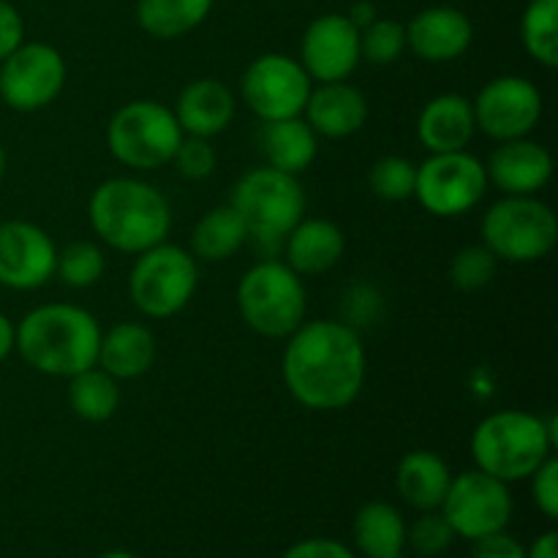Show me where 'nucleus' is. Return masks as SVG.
<instances>
[{
	"instance_id": "26",
	"label": "nucleus",
	"mask_w": 558,
	"mask_h": 558,
	"mask_svg": "<svg viewBox=\"0 0 558 558\" xmlns=\"http://www.w3.org/2000/svg\"><path fill=\"white\" fill-rule=\"evenodd\" d=\"M352 534L365 558H403L407 550V521L390 501H368L360 507Z\"/></svg>"
},
{
	"instance_id": "44",
	"label": "nucleus",
	"mask_w": 558,
	"mask_h": 558,
	"mask_svg": "<svg viewBox=\"0 0 558 558\" xmlns=\"http://www.w3.org/2000/svg\"><path fill=\"white\" fill-rule=\"evenodd\" d=\"M98 558H140V556H134L131 550H107V554H101Z\"/></svg>"
},
{
	"instance_id": "25",
	"label": "nucleus",
	"mask_w": 558,
	"mask_h": 558,
	"mask_svg": "<svg viewBox=\"0 0 558 558\" xmlns=\"http://www.w3.org/2000/svg\"><path fill=\"white\" fill-rule=\"evenodd\" d=\"M452 483V472L441 456L430 450H412L398 461L396 490L401 501L412 510L430 512L439 510L447 488Z\"/></svg>"
},
{
	"instance_id": "15",
	"label": "nucleus",
	"mask_w": 558,
	"mask_h": 558,
	"mask_svg": "<svg viewBox=\"0 0 558 558\" xmlns=\"http://www.w3.org/2000/svg\"><path fill=\"white\" fill-rule=\"evenodd\" d=\"M58 267V248L41 227L31 221L0 223V287L33 292L47 287Z\"/></svg>"
},
{
	"instance_id": "32",
	"label": "nucleus",
	"mask_w": 558,
	"mask_h": 558,
	"mask_svg": "<svg viewBox=\"0 0 558 558\" xmlns=\"http://www.w3.org/2000/svg\"><path fill=\"white\" fill-rule=\"evenodd\" d=\"M407 52V25L390 16H376L360 31V58L371 65H392Z\"/></svg>"
},
{
	"instance_id": "14",
	"label": "nucleus",
	"mask_w": 558,
	"mask_h": 558,
	"mask_svg": "<svg viewBox=\"0 0 558 558\" xmlns=\"http://www.w3.org/2000/svg\"><path fill=\"white\" fill-rule=\"evenodd\" d=\"M477 131L496 142L523 140L543 120V93L532 80L518 74L494 76L472 101Z\"/></svg>"
},
{
	"instance_id": "2",
	"label": "nucleus",
	"mask_w": 558,
	"mask_h": 558,
	"mask_svg": "<svg viewBox=\"0 0 558 558\" xmlns=\"http://www.w3.org/2000/svg\"><path fill=\"white\" fill-rule=\"evenodd\" d=\"M101 347V327L90 311L71 303H47L27 311L16 325L14 349L33 371L71 379L93 368Z\"/></svg>"
},
{
	"instance_id": "41",
	"label": "nucleus",
	"mask_w": 558,
	"mask_h": 558,
	"mask_svg": "<svg viewBox=\"0 0 558 558\" xmlns=\"http://www.w3.org/2000/svg\"><path fill=\"white\" fill-rule=\"evenodd\" d=\"M526 558H558V534L554 529L534 539L532 548H526Z\"/></svg>"
},
{
	"instance_id": "22",
	"label": "nucleus",
	"mask_w": 558,
	"mask_h": 558,
	"mask_svg": "<svg viewBox=\"0 0 558 558\" xmlns=\"http://www.w3.org/2000/svg\"><path fill=\"white\" fill-rule=\"evenodd\" d=\"M256 147L265 158V167L298 178L319 156V136L305 123L303 114L283 120H262L259 131H256Z\"/></svg>"
},
{
	"instance_id": "7",
	"label": "nucleus",
	"mask_w": 558,
	"mask_h": 558,
	"mask_svg": "<svg viewBox=\"0 0 558 558\" xmlns=\"http://www.w3.org/2000/svg\"><path fill=\"white\" fill-rule=\"evenodd\" d=\"M483 245L499 262L532 265L554 254L558 218L537 196H501L483 216Z\"/></svg>"
},
{
	"instance_id": "1",
	"label": "nucleus",
	"mask_w": 558,
	"mask_h": 558,
	"mask_svg": "<svg viewBox=\"0 0 558 558\" xmlns=\"http://www.w3.org/2000/svg\"><path fill=\"white\" fill-rule=\"evenodd\" d=\"M363 338L347 322H303L283 349L281 374L289 396L311 412H338L357 401L365 385Z\"/></svg>"
},
{
	"instance_id": "43",
	"label": "nucleus",
	"mask_w": 558,
	"mask_h": 558,
	"mask_svg": "<svg viewBox=\"0 0 558 558\" xmlns=\"http://www.w3.org/2000/svg\"><path fill=\"white\" fill-rule=\"evenodd\" d=\"M14 343H16V327L9 316L0 311V363L9 360V354L14 352Z\"/></svg>"
},
{
	"instance_id": "28",
	"label": "nucleus",
	"mask_w": 558,
	"mask_h": 558,
	"mask_svg": "<svg viewBox=\"0 0 558 558\" xmlns=\"http://www.w3.org/2000/svg\"><path fill=\"white\" fill-rule=\"evenodd\" d=\"M216 0H136V22L161 41L189 36L210 16Z\"/></svg>"
},
{
	"instance_id": "36",
	"label": "nucleus",
	"mask_w": 558,
	"mask_h": 558,
	"mask_svg": "<svg viewBox=\"0 0 558 558\" xmlns=\"http://www.w3.org/2000/svg\"><path fill=\"white\" fill-rule=\"evenodd\" d=\"M172 163L178 167V174L185 180H205L216 172V150H213L210 140L202 136H183L180 147L174 150Z\"/></svg>"
},
{
	"instance_id": "12",
	"label": "nucleus",
	"mask_w": 558,
	"mask_h": 558,
	"mask_svg": "<svg viewBox=\"0 0 558 558\" xmlns=\"http://www.w3.org/2000/svg\"><path fill=\"white\" fill-rule=\"evenodd\" d=\"M65 76V60L52 44L22 41L0 60V98L14 112H38L58 101Z\"/></svg>"
},
{
	"instance_id": "34",
	"label": "nucleus",
	"mask_w": 558,
	"mask_h": 558,
	"mask_svg": "<svg viewBox=\"0 0 558 558\" xmlns=\"http://www.w3.org/2000/svg\"><path fill=\"white\" fill-rule=\"evenodd\" d=\"M499 259L485 245H466L450 262V281L461 292H480L496 278Z\"/></svg>"
},
{
	"instance_id": "11",
	"label": "nucleus",
	"mask_w": 558,
	"mask_h": 558,
	"mask_svg": "<svg viewBox=\"0 0 558 558\" xmlns=\"http://www.w3.org/2000/svg\"><path fill=\"white\" fill-rule=\"evenodd\" d=\"M439 512L447 518L456 537L469 543L507 532L512 521L510 485L480 469L456 474Z\"/></svg>"
},
{
	"instance_id": "38",
	"label": "nucleus",
	"mask_w": 558,
	"mask_h": 558,
	"mask_svg": "<svg viewBox=\"0 0 558 558\" xmlns=\"http://www.w3.org/2000/svg\"><path fill=\"white\" fill-rule=\"evenodd\" d=\"M281 558H357V554L338 539L308 537L294 543Z\"/></svg>"
},
{
	"instance_id": "3",
	"label": "nucleus",
	"mask_w": 558,
	"mask_h": 558,
	"mask_svg": "<svg viewBox=\"0 0 558 558\" xmlns=\"http://www.w3.org/2000/svg\"><path fill=\"white\" fill-rule=\"evenodd\" d=\"M87 218L101 243L134 256L163 243L172 229L167 196L136 178L104 180L87 202Z\"/></svg>"
},
{
	"instance_id": "9",
	"label": "nucleus",
	"mask_w": 558,
	"mask_h": 558,
	"mask_svg": "<svg viewBox=\"0 0 558 558\" xmlns=\"http://www.w3.org/2000/svg\"><path fill=\"white\" fill-rule=\"evenodd\" d=\"M199 287L196 256L183 245L158 243L136 254L129 276V294L136 311L150 319H169L180 314Z\"/></svg>"
},
{
	"instance_id": "17",
	"label": "nucleus",
	"mask_w": 558,
	"mask_h": 558,
	"mask_svg": "<svg viewBox=\"0 0 558 558\" xmlns=\"http://www.w3.org/2000/svg\"><path fill=\"white\" fill-rule=\"evenodd\" d=\"M488 183L505 196H537L554 178V156L532 140L499 142L485 161Z\"/></svg>"
},
{
	"instance_id": "16",
	"label": "nucleus",
	"mask_w": 558,
	"mask_h": 558,
	"mask_svg": "<svg viewBox=\"0 0 558 558\" xmlns=\"http://www.w3.org/2000/svg\"><path fill=\"white\" fill-rule=\"evenodd\" d=\"M360 60V31L347 14H322L305 27L300 65L314 82L349 80Z\"/></svg>"
},
{
	"instance_id": "45",
	"label": "nucleus",
	"mask_w": 558,
	"mask_h": 558,
	"mask_svg": "<svg viewBox=\"0 0 558 558\" xmlns=\"http://www.w3.org/2000/svg\"><path fill=\"white\" fill-rule=\"evenodd\" d=\"M5 169H9V156H5V147L0 145V180H3Z\"/></svg>"
},
{
	"instance_id": "29",
	"label": "nucleus",
	"mask_w": 558,
	"mask_h": 558,
	"mask_svg": "<svg viewBox=\"0 0 558 558\" xmlns=\"http://www.w3.org/2000/svg\"><path fill=\"white\" fill-rule=\"evenodd\" d=\"M69 407L85 423H107L120 409V385L114 376L93 365L69 379Z\"/></svg>"
},
{
	"instance_id": "13",
	"label": "nucleus",
	"mask_w": 558,
	"mask_h": 558,
	"mask_svg": "<svg viewBox=\"0 0 558 558\" xmlns=\"http://www.w3.org/2000/svg\"><path fill=\"white\" fill-rule=\"evenodd\" d=\"M314 80L300 60L283 52H267L251 60L240 80V96L259 120L300 118L311 96Z\"/></svg>"
},
{
	"instance_id": "4",
	"label": "nucleus",
	"mask_w": 558,
	"mask_h": 558,
	"mask_svg": "<svg viewBox=\"0 0 558 558\" xmlns=\"http://www.w3.org/2000/svg\"><path fill=\"white\" fill-rule=\"evenodd\" d=\"M556 439V417L505 409L474 428L472 458L480 472L507 485L521 483L554 456Z\"/></svg>"
},
{
	"instance_id": "8",
	"label": "nucleus",
	"mask_w": 558,
	"mask_h": 558,
	"mask_svg": "<svg viewBox=\"0 0 558 558\" xmlns=\"http://www.w3.org/2000/svg\"><path fill=\"white\" fill-rule=\"evenodd\" d=\"M183 136L172 109L153 98L123 104L107 125L109 153L129 169L167 167Z\"/></svg>"
},
{
	"instance_id": "6",
	"label": "nucleus",
	"mask_w": 558,
	"mask_h": 558,
	"mask_svg": "<svg viewBox=\"0 0 558 558\" xmlns=\"http://www.w3.org/2000/svg\"><path fill=\"white\" fill-rule=\"evenodd\" d=\"M229 205L248 227V240L262 245H283V238L305 218V191L294 174L259 167L234 183Z\"/></svg>"
},
{
	"instance_id": "5",
	"label": "nucleus",
	"mask_w": 558,
	"mask_h": 558,
	"mask_svg": "<svg viewBox=\"0 0 558 558\" xmlns=\"http://www.w3.org/2000/svg\"><path fill=\"white\" fill-rule=\"evenodd\" d=\"M238 308L256 336L289 338L303 325L308 308L303 276H298L287 262H256L238 283Z\"/></svg>"
},
{
	"instance_id": "30",
	"label": "nucleus",
	"mask_w": 558,
	"mask_h": 558,
	"mask_svg": "<svg viewBox=\"0 0 558 558\" xmlns=\"http://www.w3.org/2000/svg\"><path fill=\"white\" fill-rule=\"evenodd\" d=\"M523 49L545 69L558 65V0H529L521 16Z\"/></svg>"
},
{
	"instance_id": "10",
	"label": "nucleus",
	"mask_w": 558,
	"mask_h": 558,
	"mask_svg": "<svg viewBox=\"0 0 558 558\" xmlns=\"http://www.w3.org/2000/svg\"><path fill=\"white\" fill-rule=\"evenodd\" d=\"M488 172L472 153H430L417 167L414 199L436 218H458L480 205L488 191Z\"/></svg>"
},
{
	"instance_id": "19",
	"label": "nucleus",
	"mask_w": 558,
	"mask_h": 558,
	"mask_svg": "<svg viewBox=\"0 0 558 558\" xmlns=\"http://www.w3.org/2000/svg\"><path fill=\"white\" fill-rule=\"evenodd\" d=\"M303 114L316 136L347 140V136L363 131L365 120H368V98L347 80L319 82V87H311Z\"/></svg>"
},
{
	"instance_id": "21",
	"label": "nucleus",
	"mask_w": 558,
	"mask_h": 558,
	"mask_svg": "<svg viewBox=\"0 0 558 558\" xmlns=\"http://www.w3.org/2000/svg\"><path fill=\"white\" fill-rule=\"evenodd\" d=\"M477 134L474 107L461 93H441L430 98L417 118V140L428 153L466 150Z\"/></svg>"
},
{
	"instance_id": "35",
	"label": "nucleus",
	"mask_w": 558,
	"mask_h": 558,
	"mask_svg": "<svg viewBox=\"0 0 558 558\" xmlns=\"http://www.w3.org/2000/svg\"><path fill=\"white\" fill-rule=\"evenodd\" d=\"M456 539V532H452L450 523H447V518L439 510L420 512L417 521L407 526V545L420 558H436L447 554Z\"/></svg>"
},
{
	"instance_id": "33",
	"label": "nucleus",
	"mask_w": 558,
	"mask_h": 558,
	"mask_svg": "<svg viewBox=\"0 0 558 558\" xmlns=\"http://www.w3.org/2000/svg\"><path fill=\"white\" fill-rule=\"evenodd\" d=\"M417 183V167L403 156H385L371 167L368 185L376 199L381 202H407L414 196Z\"/></svg>"
},
{
	"instance_id": "23",
	"label": "nucleus",
	"mask_w": 558,
	"mask_h": 558,
	"mask_svg": "<svg viewBox=\"0 0 558 558\" xmlns=\"http://www.w3.org/2000/svg\"><path fill=\"white\" fill-rule=\"evenodd\" d=\"M347 238L343 229L330 218H303L283 238L287 265L298 276H322L341 262Z\"/></svg>"
},
{
	"instance_id": "24",
	"label": "nucleus",
	"mask_w": 558,
	"mask_h": 558,
	"mask_svg": "<svg viewBox=\"0 0 558 558\" xmlns=\"http://www.w3.org/2000/svg\"><path fill=\"white\" fill-rule=\"evenodd\" d=\"M153 363H156V338L140 322H120L101 332L96 365L118 381L140 379L153 368Z\"/></svg>"
},
{
	"instance_id": "18",
	"label": "nucleus",
	"mask_w": 558,
	"mask_h": 558,
	"mask_svg": "<svg viewBox=\"0 0 558 558\" xmlns=\"http://www.w3.org/2000/svg\"><path fill=\"white\" fill-rule=\"evenodd\" d=\"M472 20L456 5H430L407 25V49L425 63H450L472 47Z\"/></svg>"
},
{
	"instance_id": "40",
	"label": "nucleus",
	"mask_w": 558,
	"mask_h": 558,
	"mask_svg": "<svg viewBox=\"0 0 558 558\" xmlns=\"http://www.w3.org/2000/svg\"><path fill=\"white\" fill-rule=\"evenodd\" d=\"M472 558H526V548L507 532L474 539Z\"/></svg>"
},
{
	"instance_id": "37",
	"label": "nucleus",
	"mask_w": 558,
	"mask_h": 558,
	"mask_svg": "<svg viewBox=\"0 0 558 558\" xmlns=\"http://www.w3.org/2000/svg\"><path fill=\"white\" fill-rule=\"evenodd\" d=\"M532 499L537 505V510L543 512L548 521L558 518V461L556 456H550L537 472L532 474Z\"/></svg>"
},
{
	"instance_id": "42",
	"label": "nucleus",
	"mask_w": 558,
	"mask_h": 558,
	"mask_svg": "<svg viewBox=\"0 0 558 558\" xmlns=\"http://www.w3.org/2000/svg\"><path fill=\"white\" fill-rule=\"evenodd\" d=\"M349 22H352L354 27H357V31H363V27H368L371 22L376 20V16H379V11H376V5L371 3V0H357V3L352 5V9H349Z\"/></svg>"
},
{
	"instance_id": "20",
	"label": "nucleus",
	"mask_w": 558,
	"mask_h": 558,
	"mask_svg": "<svg viewBox=\"0 0 558 558\" xmlns=\"http://www.w3.org/2000/svg\"><path fill=\"white\" fill-rule=\"evenodd\" d=\"M234 109H238V101H234V93L229 90V85H223L221 80H213V76H202V80L189 82L180 90L172 112L185 136L213 140L221 131H227V125L234 118Z\"/></svg>"
},
{
	"instance_id": "31",
	"label": "nucleus",
	"mask_w": 558,
	"mask_h": 558,
	"mask_svg": "<svg viewBox=\"0 0 558 558\" xmlns=\"http://www.w3.org/2000/svg\"><path fill=\"white\" fill-rule=\"evenodd\" d=\"M104 270H107V259H104L101 245L90 243V240L65 245L58 254V267H54L60 281L71 289L93 287L101 281Z\"/></svg>"
},
{
	"instance_id": "27",
	"label": "nucleus",
	"mask_w": 558,
	"mask_h": 558,
	"mask_svg": "<svg viewBox=\"0 0 558 558\" xmlns=\"http://www.w3.org/2000/svg\"><path fill=\"white\" fill-rule=\"evenodd\" d=\"M248 243V227L232 205L213 207L196 221L191 254L202 262H227Z\"/></svg>"
},
{
	"instance_id": "39",
	"label": "nucleus",
	"mask_w": 558,
	"mask_h": 558,
	"mask_svg": "<svg viewBox=\"0 0 558 558\" xmlns=\"http://www.w3.org/2000/svg\"><path fill=\"white\" fill-rule=\"evenodd\" d=\"M22 41H25V22H22V14L9 0H0V60L9 58Z\"/></svg>"
}]
</instances>
